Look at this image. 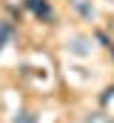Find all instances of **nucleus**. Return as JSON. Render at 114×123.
Instances as JSON below:
<instances>
[{"instance_id":"7ed1b4c3","label":"nucleus","mask_w":114,"mask_h":123,"mask_svg":"<svg viewBox=\"0 0 114 123\" xmlns=\"http://www.w3.org/2000/svg\"><path fill=\"white\" fill-rule=\"evenodd\" d=\"M71 3H74V6H77V9H80V12H83L86 17H94V9H91V6H86L83 0H71Z\"/></svg>"},{"instance_id":"f257e3e1","label":"nucleus","mask_w":114,"mask_h":123,"mask_svg":"<svg viewBox=\"0 0 114 123\" xmlns=\"http://www.w3.org/2000/svg\"><path fill=\"white\" fill-rule=\"evenodd\" d=\"M26 9L34 12L40 20H51V6H49L46 0H26Z\"/></svg>"},{"instance_id":"20e7f679","label":"nucleus","mask_w":114,"mask_h":123,"mask_svg":"<svg viewBox=\"0 0 114 123\" xmlns=\"http://www.w3.org/2000/svg\"><path fill=\"white\" fill-rule=\"evenodd\" d=\"M14 123H34V115H31V112H20V117Z\"/></svg>"},{"instance_id":"f03ea898","label":"nucleus","mask_w":114,"mask_h":123,"mask_svg":"<svg viewBox=\"0 0 114 123\" xmlns=\"http://www.w3.org/2000/svg\"><path fill=\"white\" fill-rule=\"evenodd\" d=\"M9 37H11V23H6V20H0V49L9 43Z\"/></svg>"}]
</instances>
